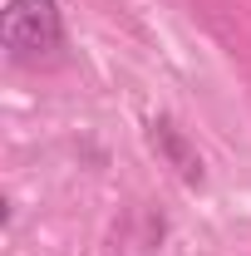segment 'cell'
Here are the masks:
<instances>
[{
  "label": "cell",
  "instance_id": "1",
  "mask_svg": "<svg viewBox=\"0 0 251 256\" xmlns=\"http://www.w3.org/2000/svg\"><path fill=\"white\" fill-rule=\"evenodd\" d=\"M0 44L15 64H40L64 44L60 0H10L0 15Z\"/></svg>",
  "mask_w": 251,
  "mask_h": 256
},
{
  "label": "cell",
  "instance_id": "2",
  "mask_svg": "<svg viewBox=\"0 0 251 256\" xmlns=\"http://www.w3.org/2000/svg\"><path fill=\"white\" fill-rule=\"evenodd\" d=\"M148 143L182 172V182H202V158H197V148L182 138V128H172L168 118H158V124L148 128Z\"/></svg>",
  "mask_w": 251,
  "mask_h": 256
}]
</instances>
